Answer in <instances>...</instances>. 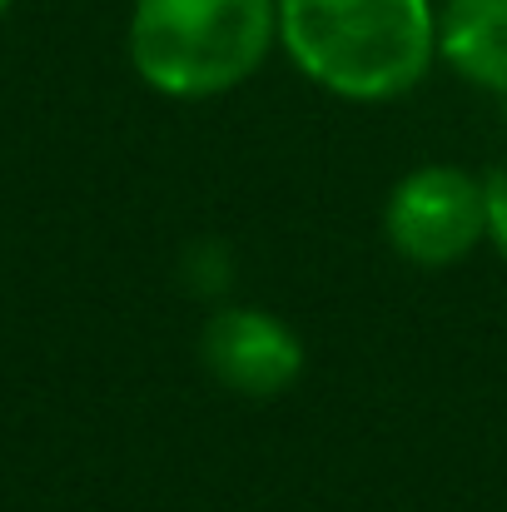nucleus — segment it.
Masks as SVG:
<instances>
[{"instance_id": "obj_8", "label": "nucleus", "mask_w": 507, "mask_h": 512, "mask_svg": "<svg viewBox=\"0 0 507 512\" xmlns=\"http://www.w3.org/2000/svg\"><path fill=\"white\" fill-rule=\"evenodd\" d=\"M10 5H15V0H0V15H5V10H10Z\"/></svg>"}, {"instance_id": "obj_7", "label": "nucleus", "mask_w": 507, "mask_h": 512, "mask_svg": "<svg viewBox=\"0 0 507 512\" xmlns=\"http://www.w3.org/2000/svg\"><path fill=\"white\" fill-rule=\"evenodd\" d=\"M483 239L507 259V170L483 179Z\"/></svg>"}, {"instance_id": "obj_5", "label": "nucleus", "mask_w": 507, "mask_h": 512, "mask_svg": "<svg viewBox=\"0 0 507 512\" xmlns=\"http://www.w3.org/2000/svg\"><path fill=\"white\" fill-rule=\"evenodd\" d=\"M438 55L478 90L507 100V0H448L438 10Z\"/></svg>"}, {"instance_id": "obj_3", "label": "nucleus", "mask_w": 507, "mask_h": 512, "mask_svg": "<svg viewBox=\"0 0 507 512\" xmlns=\"http://www.w3.org/2000/svg\"><path fill=\"white\" fill-rule=\"evenodd\" d=\"M383 234L418 269H453L483 244V179L458 165L403 174L383 204Z\"/></svg>"}, {"instance_id": "obj_2", "label": "nucleus", "mask_w": 507, "mask_h": 512, "mask_svg": "<svg viewBox=\"0 0 507 512\" xmlns=\"http://www.w3.org/2000/svg\"><path fill=\"white\" fill-rule=\"evenodd\" d=\"M130 65L169 100H214L259 75L279 45V0H135Z\"/></svg>"}, {"instance_id": "obj_1", "label": "nucleus", "mask_w": 507, "mask_h": 512, "mask_svg": "<svg viewBox=\"0 0 507 512\" xmlns=\"http://www.w3.org/2000/svg\"><path fill=\"white\" fill-rule=\"evenodd\" d=\"M284 55L338 100L383 105L438 60L433 0H279Z\"/></svg>"}, {"instance_id": "obj_4", "label": "nucleus", "mask_w": 507, "mask_h": 512, "mask_svg": "<svg viewBox=\"0 0 507 512\" xmlns=\"http://www.w3.org/2000/svg\"><path fill=\"white\" fill-rule=\"evenodd\" d=\"M199 358L214 383L239 398H279L304 378V339L269 309L229 304L214 309L199 329Z\"/></svg>"}, {"instance_id": "obj_6", "label": "nucleus", "mask_w": 507, "mask_h": 512, "mask_svg": "<svg viewBox=\"0 0 507 512\" xmlns=\"http://www.w3.org/2000/svg\"><path fill=\"white\" fill-rule=\"evenodd\" d=\"M179 284H184L194 299H224L229 284H234V254H229V244H219V239H194V244L179 254Z\"/></svg>"}]
</instances>
